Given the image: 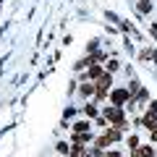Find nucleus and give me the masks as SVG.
<instances>
[{
  "label": "nucleus",
  "instance_id": "f257e3e1",
  "mask_svg": "<svg viewBox=\"0 0 157 157\" xmlns=\"http://www.w3.org/2000/svg\"><path fill=\"white\" fill-rule=\"evenodd\" d=\"M128 94H131V92H123V89H118L115 94H113V100H115V102H123V100H126Z\"/></svg>",
  "mask_w": 157,
  "mask_h": 157
},
{
  "label": "nucleus",
  "instance_id": "f03ea898",
  "mask_svg": "<svg viewBox=\"0 0 157 157\" xmlns=\"http://www.w3.org/2000/svg\"><path fill=\"white\" fill-rule=\"evenodd\" d=\"M100 73H102V71H100V66H92V71H89V76H100Z\"/></svg>",
  "mask_w": 157,
  "mask_h": 157
},
{
  "label": "nucleus",
  "instance_id": "7ed1b4c3",
  "mask_svg": "<svg viewBox=\"0 0 157 157\" xmlns=\"http://www.w3.org/2000/svg\"><path fill=\"white\" fill-rule=\"evenodd\" d=\"M141 155H144V157H152V155H155V152H152L149 147H144V149H141Z\"/></svg>",
  "mask_w": 157,
  "mask_h": 157
},
{
  "label": "nucleus",
  "instance_id": "20e7f679",
  "mask_svg": "<svg viewBox=\"0 0 157 157\" xmlns=\"http://www.w3.org/2000/svg\"><path fill=\"white\" fill-rule=\"evenodd\" d=\"M152 136H155V139H157V126H155V128H152Z\"/></svg>",
  "mask_w": 157,
  "mask_h": 157
}]
</instances>
